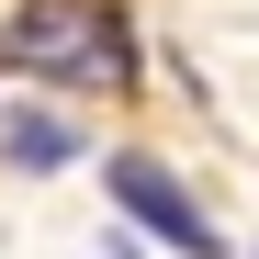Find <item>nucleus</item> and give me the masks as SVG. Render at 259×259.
Listing matches in <instances>:
<instances>
[{
    "label": "nucleus",
    "mask_w": 259,
    "mask_h": 259,
    "mask_svg": "<svg viewBox=\"0 0 259 259\" xmlns=\"http://www.w3.org/2000/svg\"><path fill=\"white\" fill-rule=\"evenodd\" d=\"M0 79L136 91V23H124V0H23V12H0Z\"/></svg>",
    "instance_id": "nucleus-1"
},
{
    "label": "nucleus",
    "mask_w": 259,
    "mask_h": 259,
    "mask_svg": "<svg viewBox=\"0 0 259 259\" xmlns=\"http://www.w3.org/2000/svg\"><path fill=\"white\" fill-rule=\"evenodd\" d=\"M102 192L124 203V226H147L158 248H181V259H226V237H214V214L169 181V158H147V147H113L102 158Z\"/></svg>",
    "instance_id": "nucleus-2"
},
{
    "label": "nucleus",
    "mask_w": 259,
    "mask_h": 259,
    "mask_svg": "<svg viewBox=\"0 0 259 259\" xmlns=\"http://www.w3.org/2000/svg\"><path fill=\"white\" fill-rule=\"evenodd\" d=\"M0 158H12L23 181H46V169H68V158H79V124H68V113H46V102H12V113H0Z\"/></svg>",
    "instance_id": "nucleus-3"
}]
</instances>
